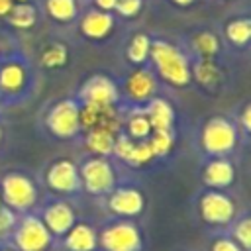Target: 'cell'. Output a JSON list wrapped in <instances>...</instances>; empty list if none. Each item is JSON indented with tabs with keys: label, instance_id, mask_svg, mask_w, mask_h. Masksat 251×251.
<instances>
[{
	"label": "cell",
	"instance_id": "6da1fadb",
	"mask_svg": "<svg viewBox=\"0 0 251 251\" xmlns=\"http://www.w3.org/2000/svg\"><path fill=\"white\" fill-rule=\"evenodd\" d=\"M149 63L159 82H165L176 90L188 88L192 84L190 57L178 45L167 39H153L149 51Z\"/></svg>",
	"mask_w": 251,
	"mask_h": 251
},
{
	"label": "cell",
	"instance_id": "7a4b0ae2",
	"mask_svg": "<svg viewBox=\"0 0 251 251\" xmlns=\"http://www.w3.org/2000/svg\"><path fill=\"white\" fill-rule=\"evenodd\" d=\"M241 141V133L233 118L212 114L198 127V149L204 157H233Z\"/></svg>",
	"mask_w": 251,
	"mask_h": 251
},
{
	"label": "cell",
	"instance_id": "3957f363",
	"mask_svg": "<svg viewBox=\"0 0 251 251\" xmlns=\"http://www.w3.org/2000/svg\"><path fill=\"white\" fill-rule=\"evenodd\" d=\"M0 196L2 206L10 208L18 216L35 212L39 206V182L24 169H8L0 176Z\"/></svg>",
	"mask_w": 251,
	"mask_h": 251
},
{
	"label": "cell",
	"instance_id": "277c9868",
	"mask_svg": "<svg viewBox=\"0 0 251 251\" xmlns=\"http://www.w3.org/2000/svg\"><path fill=\"white\" fill-rule=\"evenodd\" d=\"M78 110H80V102L75 96L53 100L41 116V129L45 131L47 137L55 141H78L80 137Z\"/></svg>",
	"mask_w": 251,
	"mask_h": 251
},
{
	"label": "cell",
	"instance_id": "5b68a950",
	"mask_svg": "<svg viewBox=\"0 0 251 251\" xmlns=\"http://www.w3.org/2000/svg\"><path fill=\"white\" fill-rule=\"evenodd\" d=\"M33 90V71L25 57L6 55L0 59V102L2 106L24 102Z\"/></svg>",
	"mask_w": 251,
	"mask_h": 251
},
{
	"label": "cell",
	"instance_id": "8992f818",
	"mask_svg": "<svg viewBox=\"0 0 251 251\" xmlns=\"http://www.w3.org/2000/svg\"><path fill=\"white\" fill-rule=\"evenodd\" d=\"M194 210L198 220L214 231H226L239 214L237 202L229 194V190H212V188H202L198 192L194 200Z\"/></svg>",
	"mask_w": 251,
	"mask_h": 251
},
{
	"label": "cell",
	"instance_id": "52a82bcc",
	"mask_svg": "<svg viewBox=\"0 0 251 251\" xmlns=\"http://www.w3.org/2000/svg\"><path fill=\"white\" fill-rule=\"evenodd\" d=\"M145 229L139 220L108 218L98 227L96 251H143Z\"/></svg>",
	"mask_w": 251,
	"mask_h": 251
},
{
	"label": "cell",
	"instance_id": "ba28073f",
	"mask_svg": "<svg viewBox=\"0 0 251 251\" xmlns=\"http://www.w3.org/2000/svg\"><path fill=\"white\" fill-rule=\"evenodd\" d=\"M78 163L80 190L92 198H104L118 184V169L112 157L84 153Z\"/></svg>",
	"mask_w": 251,
	"mask_h": 251
},
{
	"label": "cell",
	"instance_id": "9c48e42d",
	"mask_svg": "<svg viewBox=\"0 0 251 251\" xmlns=\"http://www.w3.org/2000/svg\"><path fill=\"white\" fill-rule=\"evenodd\" d=\"M100 200L108 218L139 220L147 210L145 190L131 180H118V184Z\"/></svg>",
	"mask_w": 251,
	"mask_h": 251
},
{
	"label": "cell",
	"instance_id": "30bf717a",
	"mask_svg": "<svg viewBox=\"0 0 251 251\" xmlns=\"http://www.w3.org/2000/svg\"><path fill=\"white\" fill-rule=\"evenodd\" d=\"M41 182L51 196H59V198H75L82 192L78 178V163L65 155L51 159L43 167Z\"/></svg>",
	"mask_w": 251,
	"mask_h": 251
},
{
	"label": "cell",
	"instance_id": "8fae6325",
	"mask_svg": "<svg viewBox=\"0 0 251 251\" xmlns=\"http://www.w3.org/2000/svg\"><path fill=\"white\" fill-rule=\"evenodd\" d=\"M8 245L16 251H53L55 237L49 233L37 212H27L18 216Z\"/></svg>",
	"mask_w": 251,
	"mask_h": 251
},
{
	"label": "cell",
	"instance_id": "7c38bea8",
	"mask_svg": "<svg viewBox=\"0 0 251 251\" xmlns=\"http://www.w3.org/2000/svg\"><path fill=\"white\" fill-rule=\"evenodd\" d=\"M159 78L151 67H133L122 80L120 86V106L122 108H145L159 94Z\"/></svg>",
	"mask_w": 251,
	"mask_h": 251
},
{
	"label": "cell",
	"instance_id": "4fadbf2b",
	"mask_svg": "<svg viewBox=\"0 0 251 251\" xmlns=\"http://www.w3.org/2000/svg\"><path fill=\"white\" fill-rule=\"evenodd\" d=\"M37 216L49 229V233L57 239H61L71 226L78 220V210L73 204L71 198H59V196H49L41 206L35 208Z\"/></svg>",
	"mask_w": 251,
	"mask_h": 251
},
{
	"label": "cell",
	"instance_id": "5bb4252c",
	"mask_svg": "<svg viewBox=\"0 0 251 251\" xmlns=\"http://www.w3.org/2000/svg\"><path fill=\"white\" fill-rule=\"evenodd\" d=\"M120 82L106 73H94L82 80L75 98L80 104H104L120 106Z\"/></svg>",
	"mask_w": 251,
	"mask_h": 251
},
{
	"label": "cell",
	"instance_id": "9a60e30c",
	"mask_svg": "<svg viewBox=\"0 0 251 251\" xmlns=\"http://www.w3.org/2000/svg\"><path fill=\"white\" fill-rule=\"evenodd\" d=\"M202 188L229 190L237 182V167L231 157H204L198 169Z\"/></svg>",
	"mask_w": 251,
	"mask_h": 251
},
{
	"label": "cell",
	"instance_id": "2e32d148",
	"mask_svg": "<svg viewBox=\"0 0 251 251\" xmlns=\"http://www.w3.org/2000/svg\"><path fill=\"white\" fill-rule=\"evenodd\" d=\"M78 120H80V133H86L92 129L122 131V106L80 104Z\"/></svg>",
	"mask_w": 251,
	"mask_h": 251
},
{
	"label": "cell",
	"instance_id": "e0dca14e",
	"mask_svg": "<svg viewBox=\"0 0 251 251\" xmlns=\"http://www.w3.org/2000/svg\"><path fill=\"white\" fill-rule=\"evenodd\" d=\"M112 159L120 161L122 165L129 167V169H143V167L155 163V157H153V151H151L147 139L145 141H133L122 131L116 139Z\"/></svg>",
	"mask_w": 251,
	"mask_h": 251
},
{
	"label": "cell",
	"instance_id": "ac0fdd59",
	"mask_svg": "<svg viewBox=\"0 0 251 251\" xmlns=\"http://www.w3.org/2000/svg\"><path fill=\"white\" fill-rule=\"evenodd\" d=\"M61 251H96L98 247V226L90 220L78 218L71 229L55 241Z\"/></svg>",
	"mask_w": 251,
	"mask_h": 251
},
{
	"label": "cell",
	"instance_id": "d6986e66",
	"mask_svg": "<svg viewBox=\"0 0 251 251\" xmlns=\"http://www.w3.org/2000/svg\"><path fill=\"white\" fill-rule=\"evenodd\" d=\"M190 76L192 82L206 94L214 96L224 88V69L218 59H190Z\"/></svg>",
	"mask_w": 251,
	"mask_h": 251
},
{
	"label": "cell",
	"instance_id": "ffe728a7",
	"mask_svg": "<svg viewBox=\"0 0 251 251\" xmlns=\"http://www.w3.org/2000/svg\"><path fill=\"white\" fill-rule=\"evenodd\" d=\"M80 33L90 39V41H104L116 27V18L110 12H102V10H88L82 14L80 18Z\"/></svg>",
	"mask_w": 251,
	"mask_h": 251
},
{
	"label": "cell",
	"instance_id": "44dd1931",
	"mask_svg": "<svg viewBox=\"0 0 251 251\" xmlns=\"http://www.w3.org/2000/svg\"><path fill=\"white\" fill-rule=\"evenodd\" d=\"M145 114L149 118L151 129H176V110L169 98L157 94L145 106Z\"/></svg>",
	"mask_w": 251,
	"mask_h": 251
},
{
	"label": "cell",
	"instance_id": "7402d4cb",
	"mask_svg": "<svg viewBox=\"0 0 251 251\" xmlns=\"http://www.w3.org/2000/svg\"><path fill=\"white\" fill-rule=\"evenodd\" d=\"M151 131L145 108H122V133L133 141H145Z\"/></svg>",
	"mask_w": 251,
	"mask_h": 251
},
{
	"label": "cell",
	"instance_id": "603a6c76",
	"mask_svg": "<svg viewBox=\"0 0 251 251\" xmlns=\"http://www.w3.org/2000/svg\"><path fill=\"white\" fill-rule=\"evenodd\" d=\"M118 135H120V131H112V129H92V131L80 133L78 141L82 143V147L88 155L112 157Z\"/></svg>",
	"mask_w": 251,
	"mask_h": 251
},
{
	"label": "cell",
	"instance_id": "cb8c5ba5",
	"mask_svg": "<svg viewBox=\"0 0 251 251\" xmlns=\"http://www.w3.org/2000/svg\"><path fill=\"white\" fill-rule=\"evenodd\" d=\"M190 51L194 59H218L222 51V41L214 31L200 29L190 37Z\"/></svg>",
	"mask_w": 251,
	"mask_h": 251
},
{
	"label": "cell",
	"instance_id": "d4e9b609",
	"mask_svg": "<svg viewBox=\"0 0 251 251\" xmlns=\"http://www.w3.org/2000/svg\"><path fill=\"white\" fill-rule=\"evenodd\" d=\"M69 45L63 41H49L39 51V65L47 71H59L69 65Z\"/></svg>",
	"mask_w": 251,
	"mask_h": 251
},
{
	"label": "cell",
	"instance_id": "484cf974",
	"mask_svg": "<svg viewBox=\"0 0 251 251\" xmlns=\"http://www.w3.org/2000/svg\"><path fill=\"white\" fill-rule=\"evenodd\" d=\"M153 37L145 31H137L129 37L126 45V61L131 67H143L149 63V51H151Z\"/></svg>",
	"mask_w": 251,
	"mask_h": 251
},
{
	"label": "cell",
	"instance_id": "4316f807",
	"mask_svg": "<svg viewBox=\"0 0 251 251\" xmlns=\"http://www.w3.org/2000/svg\"><path fill=\"white\" fill-rule=\"evenodd\" d=\"M147 143L153 151L155 161L167 159L173 155L175 145H176V129H153L151 135L147 137Z\"/></svg>",
	"mask_w": 251,
	"mask_h": 251
},
{
	"label": "cell",
	"instance_id": "83f0119b",
	"mask_svg": "<svg viewBox=\"0 0 251 251\" xmlns=\"http://www.w3.org/2000/svg\"><path fill=\"white\" fill-rule=\"evenodd\" d=\"M6 20L14 29L27 31L37 24V8L31 2H16Z\"/></svg>",
	"mask_w": 251,
	"mask_h": 251
},
{
	"label": "cell",
	"instance_id": "f1b7e54d",
	"mask_svg": "<svg viewBox=\"0 0 251 251\" xmlns=\"http://www.w3.org/2000/svg\"><path fill=\"white\" fill-rule=\"evenodd\" d=\"M45 14L57 24H71L78 18V0H45Z\"/></svg>",
	"mask_w": 251,
	"mask_h": 251
},
{
	"label": "cell",
	"instance_id": "f546056e",
	"mask_svg": "<svg viewBox=\"0 0 251 251\" xmlns=\"http://www.w3.org/2000/svg\"><path fill=\"white\" fill-rule=\"evenodd\" d=\"M224 35L227 39L229 45L241 49L249 45L251 39V20L249 18H233L226 24L224 27Z\"/></svg>",
	"mask_w": 251,
	"mask_h": 251
},
{
	"label": "cell",
	"instance_id": "4dcf8cb0",
	"mask_svg": "<svg viewBox=\"0 0 251 251\" xmlns=\"http://www.w3.org/2000/svg\"><path fill=\"white\" fill-rule=\"evenodd\" d=\"M226 231L231 235V239L237 241V245L243 251H251V216H249V212L237 214Z\"/></svg>",
	"mask_w": 251,
	"mask_h": 251
},
{
	"label": "cell",
	"instance_id": "1f68e13d",
	"mask_svg": "<svg viewBox=\"0 0 251 251\" xmlns=\"http://www.w3.org/2000/svg\"><path fill=\"white\" fill-rule=\"evenodd\" d=\"M208 251H243L235 239H231V235L227 231H216L210 237L208 243Z\"/></svg>",
	"mask_w": 251,
	"mask_h": 251
},
{
	"label": "cell",
	"instance_id": "d6a6232c",
	"mask_svg": "<svg viewBox=\"0 0 251 251\" xmlns=\"http://www.w3.org/2000/svg\"><path fill=\"white\" fill-rule=\"evenodd\" d=\"M16 222H18V214L6 206H0V243H8Z\"/></svg>",
	"mask_w": 251,
	"mask_h": 251
},
{
	"label": "cell",
	"instance_id": "836d02e7",
	"mask_svg": "<svg viewBox=\"0 0 251 251\" xmlns=\"http://www.w3.org/2000/svg\"><path fill=\"white\" fill-rule=\"evenodd\" d=\"M233 122H235V126H237L239 133L243 135V139L249 141V135H251V104H249L247 100H245L243 106L237 110Z\"/></svg>",
	"mask_w": 251,
	"mask_h": 251
},
{
	"label": "cell",
	"instance_id": "e575fe53",
	"mask_svg": "<svg viewBox=\"0 0 251 251\" xmlns=\"http://www.w3.org/2000/svg\"><path fill=\"white\" fill-rule=\"evenodd\" d=\"M143 8V0H118L114 12L122 18H135Z\"/></svg>",
	"mask_w": 251,
	"mask_h": 251
},
{
	"label": "cell",
	"instance_id": "d590c367",
	"mask_svg": "<svg viewBox=\"0 0 251 251\" xmlns=\"http://www.w3.org/2000/svg\"><path fill=\"white\" fill-rule=\"evenodd\" d=\"M116 2L118 0H94V6H96V10H102V12H114V8H116Z\"/></svg>",
	"mask_w": 251,
	"mask_h": 251
},
{
	"label": "cell",
	"instance_id": "8d00e7d4",
	"mask_svg": "<svg viewBox=\"0 0 251 251\" xmlns=\"http://www.w3.org/2000/svg\"><path fill=\"white\" fill-rule=\"evenodd\" d=\"M14 4H16L14 0H0V18H6L12 12Z\"/></svg>",
	"mask_w": 251,
	"mask_h": 251
},
{
	"label": "cell",
	"instance_id": "74e56055",
	"mask_svg": "<svg viewBox=\"0 0 251 251\" xmlns=\"http://www.w3.org/2000/svg\"><path fill=\"white\" fill-rule=\"evenodd\" d=\"M175 6H178V8H188L190 4H194V0H171Z\"/></svg>",
	"mask_w": 251,
	"mask_h": 251
},
{
	"label": "cell",
	"instance_id": "f35d334b",
	"mask_svg": "<svg viewBox=\"0 0 251 251\" xmlns=\"http://www.w3.org/2000/svg\"><path fill=\"white\" fill-rule=\"evenodd\" d=\"M0 251H16V249H12L8 243H0Z\"/></svg>",
	"mask_w": 251,
	"mask_h": 251
},
{
	"label": "cell",
	"instance_id": "ab89813d",
	"mask_svg": "<svg viewBox=\"0 0 251 251\" xmlns=\"http://www.w3.org/2000/svg\"><path fill=\"white\" fill-rule=\"evenodd\" d=\"M2 141H4V126L0 122V145H2Z\"/></svg>",
	"mask_w": 251,
	"mask_h": 251
},
{
	"label": "cell",
	"instance_id": "60d3db41",
	"mask_svg": "<svg viewBox=\"0 0 251 251\" xmlns=\"http://www.w3.org/2000/svg\"><path fill=\"white\" fill-rule=\"evenodd\" d=\"M14 2H29V0H14Z\"/></svg>",
	"mask_w": 251,
	"mask_h": 251
},
{
	"label": "cell",
	"instance_id": "b9f144b4",
	"mask_svg": "<svg viewBox=\"0 0 251 251\" xmlns=\"http://www.w3.org/2000/svg\"><path fill=\"white\" fill-rule=\"evenodd\" d=\"M178 251H190V249H178Z\"/></svg>",
	"mask_w": 251,
	"mask_h": 251
},
{
	"label": "cell",
	"instance_id": "7bdbcfd3",
	"mask_svg": "<svg viewBox=\"0 0 251 251\" xmlns=\"http://www.w3.org/2000/svg\"><path fill=\"white\" fill-rule=\"evenodd\" d=\"M0 206H2V196H0Z\"/></svg>",
	"mask_w": 251,
	"mask_h": 251
},
{
	"label": "cell",
	"instance_id": "ee69618b",
	"mask_svg": "<svg viewBox=\"0 0 251 251\" xmlns=\"http://www.w3.org/2000/svg\"><path fill=\"white\" fill-rule=\"evenodd\" d=\"M0 106H2V102H0Z\"/></svg>",
	"mask_w": 251,
	"mask_h": 251
}]
</instances>
